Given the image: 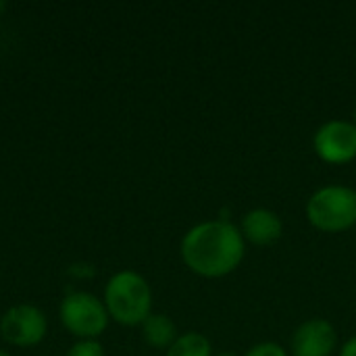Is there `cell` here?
<instances>
[{
	"mask_svg": "<svg viewBox=\"0 0 356 356\" xmlns=\"http://www.w3.org/2000/svg\"><path fill=\"white\" fill-rule=\"evenodd\" d=\"M181 259L202 277H223L244 259V236L229 221H204L181 240Z\"/></svg>",
	"mask_w": 356,
	"mask_h": 356,
	"instance_id": "obj_1",
	"label": "cell"
},
{
	"mask_svg": "<svg viewBox=\"0 0 356 356\" xmlns=\"http://www.w3.org/2000/svg\"><path fill=\"white\" fill-rule=\"evenodd\" d=\"M108 317L121 325H142L152 311V290L136 271L115 273L104 288Z\"/></svg>",
	"mask_w": 356,
	"mask_h": 356,
	"instance_id": "obj_2",
	"label": "cell"
},
{
	"mask_svg": "<svg viewBox=\"0 0 356 356\" xmlns=\"http://www.w3.org/2000/svg\"><path fill=\"white\" fill-rule=\"evenodd\" d=\"M307 217L313 227L338 234L356 225V190L346 186H325L307 202Z\"/></svg>",
	"mask_w": 356,
	"mask_h": 356,
	"instance_id": "obj_3",
	"label": "cell"
},
{
	"mask_svg": "<svg viewBox=\"0 0 356 356\" xmlns=\"http://www.w3.org/2000/svg\"><path fill=\"white\" fill-rule=\"evenodd\" d=\"M60 323L69 334L81 340H96L108 325V311L102 300L90 292H71L63 298Z\"/></svg>",
	"mask_w": 356,
	"mask_h": 356,
	"instance_id": "obj_4",
	"label": "cell"
},
{
	"mask_svg": "<svg viewBox=\"0 0 356 356\" xmlns=\"http://www.w3.org/2000/svg\"><path fill=\"white\" fill-rule=\"evenodd\" d=\"M46 330L48 321L44 313L31 305H17L8 309L0 319V336L8 344L21 348L40 344L46 336Z\"/></svg>",
	"mask_w": 356,
	"mask_h": 356,
	"instance_id": "obj_5",
	"label": "cell"
},
{
	"mask_svg": "<svg viewBox=\"0 0 356 356\" xmlns=\"http://www.w3.org/2000/svg\"><path fill=\"white\" fill-rule=\"evenodd\" d=\"M313 146L325 163H350L356 159V125L350 121H327L317 129Z\"/></svg>",
	"mask_w": 356,
	"mask_h": 356,
	"instance_id": "obj_6",
	"label": "cell"
},
{
	"mask_svg": "<svg viewBox=\"0 0 356 356\" xmlns=\"http://www.w3.org/2000/svg\"><path fill=\"white\" fill-rule=\"evenodd\" d=\"M338 344V334L334 325L325 319L305 321L292 338L294 356H332Z\"/></svg>",
	"mask_w": 356,
	"mask_h": 356,
	"instance_id": "obj_7",
	"label": "cell"
},
{
	"mask_svg": "<svg viewBox=\"0 0 356 356\" xmlns=\"http://www.w3.org/2000/svg\"><path fill=\"white\" fill-rule=\"evenodd\" d=\"M242 236L254 246H269L282 238L284 223L269 209H252L242 219Z\"/></svg>",
	"mask_w": 356,
	"mask_h": 356,
	"instance_id": "obj_8",
	"label": "cell"
},
{
	"mask_svg": "<svg viewBox=\"0 0 356 356\" xmlns=\"http://www.w3.org/2000/svg\"><path fill=\"white\" fill-rule=\"evenodd\" d=\"M142 334L144 340L152 346V348H171V344L177 340V330L175 323L161 313H150L148 319L142 323Z\"/></svg>",
	"mask_w": 356,
	"mask_h": 356,
	"instance_id": "obj_9",
	"label": "cell"
},
{
	"mask_svg": "<svg viewBox=\"0 0 356 356\" xmlns=\"http://www.w3.org/2000/svg\"><path fill=\"white\" fill-rule=\"evenodd\" d=\"M167 356H211V342L198 332H188L177 336Z\"/></svg>",
	"mask_w": 356,
	"mask_h": 356,
	"instance_id": "obj_10",
	"label": "cell"
},
{
	"mask_svg": "<svg viewBox=\"0 0 356 356\" xmlns=\"http://www.w3.org/2000/svg\"><path fill=\"white\" fill-rule=\"evenodd\" d=\"M67 356H104V348L96 340H79L69 348Z\"/></svg>",
	"mask_w": 356,
	"mask_h": 356,
	"instance_id": "obj_11",
	"label": "cell"
},
{
	"mask_svg": "<svg viewBox=\"0 0 356 356\" xmlns=\"http://www.w3.org/2000/svg\"><path fill=\"white\" fill-rule=\"evenodd\" d=\"M244 356H288V353L284 346H280L275 342H263V344L252 346Z\"/></svg>",
	"mask_w": 356,
	"mask_h": 356,
	"instance_id": "obj_12",
	"label": "cell"
},
{
	"mask_svg": "<svg viewBox=\"0 0 356 356\" xmlns=\"http://www.w3.org/2000/svg\"><path fill=\"white\" fill-rule=\"evenodd\" d=\"M340 356H356V336L355 338H350V340L342 346Z\"/></svg>",
	"mask_w": 356,
	"mask_h": 356,
	"instance_id": "obj_13",
	"label": "cell"
},
{
	"mask_svg": "<svg viewBox=\"0 0 356 356\" xmlns=\"http://www.w3.org/2000/svg\"><path fill=\"white\" fill-rule=\"evenodd\" d=\"M4 8H6V4H4V2H2V0H0V13H2V10H4Z\"/></svg>",
	"mask_w": 356,
	"mask_h": 356,
	"instance_id": "obj_14",
	"label": "cell"
},
{
	"mask_svg": "<svg viewBox=\"0 0 356 356\" xmlns=\"http://www.w3.org/2000/svg\"><path fill=\"white\" fill-rule=\"evenodd\" d=\"M217 356H236V355H232V353H221V355H217Z\"/></svg>",
	"mask_w": 356,
	"mask_h": 356,
	"instance_id": "obj_15",
	"label": "cell"
},
{
	"mask_svg": "<svg viewBox=\"0 0 356 356\" xmlns=\"http://www.w3.org/2000/svg\"><path fill=\"white\" fill-rule=\"evenodd\" d=\"M0 356H10L8 353H4V350H0Z\"/></svg>",
	"mask_w": 356,
	"mask_h": 356,
	"instance_id": "obj_16",
	"label": "cell"
},
{
	"mask_svg": "<svg viewBox=\"0 0 356 356\" xmlns=\"http://www.w3.org/2000/svg\"><path fill=\"white\" fill-rule=\"evenodd\" d=\"M355 125H356V111H355Z\"/></svg>",
	"mask_w": 356,
	"mask_h": 356,
	"instance_id": "obj_17",
	"label": "cell"
},
{
	"mask_svg": "<svg viewBox=\"0 0 356 356\" xmlns=\"http://www.w3.org/2000/svg\"><path fill=\"white\" fill-rule=\"evenodd\" d=\"M0 338H2V336H0Z\"/></svg>",
	"mask_w": 356,
	"mask_h": 356,
	"instance_id": "obj_18",
	"label": "cell"
}]
</instances>
